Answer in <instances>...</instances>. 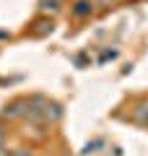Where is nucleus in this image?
I'll return each mask as SVG.
<instances>
[{
  "label": "nucleus",
  "mask_w": 148,
  "mask_h": 156,
  "mask_svg": "<svg viewBox=\"0 0 148 156\" xmlns=\"http://www.w3.org/2000/svg\"><path fill=\"white\" fill-rule=\"evenodd\" d=\"M26 101H11V104H5V109H3V117H21V115H26Z\"/></svg>",
  "instance_id": "obj_1"
},
{
  "label": "nucleus",
  "mask_w": 148,
  "mask_h": 156,
  "mask_svg": "<svg viewBox=\"0 0 148 156\" xmlns=\"http://www.w3.org/2000/svg\"><path fill=\"white\" fill-rule=\"evenodd\" d=\"M91 8H93V3H88V0H78L76 5H73V13H76V16H88V13H91Z\"/></svg>",
  "instance_id": "obj_2"
},
{
  "label": "nucleus",
  "mask_w": 148,
  "mask_h": 156,
  "mask_svg": "<svg viewBox=\"0 0 148 156\" xmlns=\"http://www.w3.org/2000/svg\"><path fill=\"white\" fill-rule=\"evenodd\" d=\"M62 5V0H39V8H42L44 13H57Z\"/></svg>",
  "instance_id": "obj_3"
},
{
  "label": "nucleus",
  "mask_w": 148,
  "mask_h": 156,
  "mask_svg": "<svg viewBox=\"0 0 148 156\" xmlns=\"http://www.w3.org/2000/svg\"><path fill=\"white\" fill-rule=\"evenodd\" d=\"M135 122H143V125L148 122V101L138 104V109H135Z\"/></svg>",
  "instance_id": "obj_4"
},
{
  "label": "nucleus",
  "mask_w": 148,
  "mask_h": 156,
  "mask_svg": "<svg viewBox=\"0 0 148 156\" xmlns=\"http://www.w3.org/2000/svg\"><path fill=\"white\" fill-rule=\"evenodd\" d=\"M99 146H101V140H93V143H88L86 148H83V154H93V151H96Z\"/></svg>",
  "instance_id": "obj_5"
},
{
  "label": "nucleus",
  "mask_w": 148,
  "mask_h": 156,
  "mask_svg": "<svg viewBox=\"0 0 148 156\" xmlns=\"http://www.w3.org/2000/svg\"><path fill=\"white\" fill-rule=\"evenodd\" d=\"M8 156H29V151H13V154L8 151Z\"/></svg>",
  "instance_id": "obj_6"
},
{
  "label": "nucleus",
  "mask_w": 148,
  "mask_h": 156,
  "mask_svg": "<svg viewBox=\"0 0 148 156\" xmlns=\"http://www.w3.org/2000/svg\"><path fill=\"white\" fill-rule=\"evenodd\" d=\"M0 156H8V151L3 148V143H0Z\"/></svg>",
  "instance_id": "obj_7"
},
{
  "label": "nucleus",
  "mask_w": 148,
  "mask_h": 156,
  "mask_svg": "<svg viewBox=\"0 0 148 156\" xmlns=\"http://www.w3.org/2000/svg\"><path fill=\"white\" fill-rule=\"evenodd\" d=\"M3 138H5V130H3V128H0V143H3Z\"/></svg>",
  "instance_id": "obj_8"
}]
</instances>
